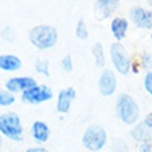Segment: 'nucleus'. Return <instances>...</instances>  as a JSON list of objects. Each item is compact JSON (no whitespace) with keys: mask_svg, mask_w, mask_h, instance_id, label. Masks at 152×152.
I'll list each match as a JSON object with an SVG mask.
<instances>
[{"mask_svg":"<svg viewBox=\"0 0 152 152\" xmlns=\"http://www.w3.org/2000/svg\"><path fill=\"white\" fill-rule=\"evenodd\" d=\"M25 152H48V151L46 148H43V147H31Z\"/></svg>","mask_w":152,"mask_h":152,"instance_id":"26","label":"nucleus"},{"mask_svg":"<svg viewBox=\"0 0 152 152\" xmlns=\"http://www.w3.org/2000/svg\"><path fill=\"white\" fill-rule=\"evenodd\" d=\"M138 151L140 152H152V144L151 142H142V144H140Z\"/></svg>","mask_w":152,"mask_h":152,"instance_id":"25","label":"nucleus"},{"mask_svg":"<svg viewBox=\"0 0 152 152\" xmlns=\"http://www.w3.org/2000/svg\"><path fill=\"white\" fill-rule=\"evenodd\" d=\"M112 152H127V145L122 140H116L112 145Z\"/></svg>","mask_w":152,"mask_h":152,"instance_id":"22","label":"nucleus"},{"mask_svg":"<svg viewBox=\"0 0 152 152\" xmlns=\"http://www.w3.org/2000/svg\"><path fill=\"white\" fill-rule=\"evenodd\" d=\"M133 24L138 28L152 29V12L142 7H133L130 10Z\"/></svg>","mask_w":152,"mask_h":152,"instance_id":"9","label":"nucleus"},{"mask_svg":"<svg viewBox=\"0 0 152 152\" xmlns=\"http://www.w3.org/2000/svg\"><path fill=\"white\" fill-rule=\"evenodd\" d=\"M116 116L123 123L134 124L140 118V108L130 94H119L116 98Z\"/></svg>","mask_w":152,"mask_h":152,"instance_id":"2","label":"nucleus"},{"mask_svg":"<svg viewBox=\"0 0 152 152\" xmlns=\"http://www.w3.org/2000/svg\"><path fill=\"white\" fill-rule=\"evenodd\" d=\"M91 53H93V57H94V62L98 68H102L105 64H107V60H105V50L102 47L101 43H94L91 47Z\"/></svg>","mask_w":152,"mask_h":152,"instance_id":"16","label":"nucleus"},{"mask_svg":"<svg viewBox=\"0 0 152 152\" xmlns=\"http://www.w3.org/2000/svg\"><path fill=\"white\" fill-rule=\"evenodd\" d=\"M48 60L46 58H37L36 62H35V69H36V72L40 73V75H44V76H48L50 72H48Z\"/></svg>","mask_w":152,"mask_h":152,"instance_id":"19","label":"nucleus"},{"mask_svg":"<svg viewBox=\"0 0 152 152\" xmlns=\"http://www.w3.org/2000/svg\"><path fill=\"white\" fill-rule=\"evenodd\" d=\"M118 4H119L118 1H109V0L96 1V4H94L96 17L98 18V20H105V18H108V17L116 10Z\"/></svg>","mask_w":152,"mask_h":152,"instance_id":"14","label":"nucleus"},{"mask_svg":"<svg viewBox=\"0 0 152 152\" xmlns=\"http://www.w3.org/2000/svg\"><path fill=\"white\" fill-rule=\"evenodd\" d=\"M151 37H152V36H151Z\"/></svg>","mask_w":152,"mask_h":152,"instance_id":"29","label":"nucleus"},{"mask_svg":"<svg viewBox=\"0 0 152 152\" xmlns=\"http://www.w3.org/2000/svg\"><path fill=\"white\" fill-rule=\"evenodd\" d=\"M53 98V91L47 84H36L21 94V100L31 105H39Z\"/></svg>","mask_w":152,"mask_h":152,"instance_id":"6","label":"nucleus"},{"mask_svg":"<svg viewBox=\"0 0 152 152\" xmlns=\"http://www.w3.org/2000/svg\"><path fill=\"white\" fill-rule=\"evenodd\" d=\"M129 29V21L123 17H115L111 21V32H112L113 37L120 43V40H123L126 37Z\"/></svg>","mask_w":152,"mask_h":152,"instance_id":"12","label":"nucleus"},{"mask_svg":"<svg viewBox=\"0 0 152 152\" xmlns=\"http://www.w3.org/2000/svg\"><path fill=\"white\" fill-rule=\"evenodd\" d=\"M28 36L37 50H48L58 43V31L51 25H36L29 31Z\"/></svg>","mask_w":152,"mask_h":152,"instance_id":"1","label":"nucleus"},{"mask_svg":"<svg viewBox=\"0 0 152 152\" xmlns=\"http://www.w3.org/2000/svg\"><path fill=\"white\" fill-rule=\"evenodd\" d=\"M1 37H3L6 42H14V40H15L14 29H12L11 26H6V28L1 31Z\"/></svg>","mask_w":152,"mask_h":152,"instance_id":"21","label":"nucleus"},{"mask_svg":"<svg viewBox=\"0 0 152 152\" xmlns=\"http://www.w3.org/2000/svg\"><path fill=\"white\" fill-rule=\"evenodd\" d=\"M75 33H76V37H77V39H80V40H86L88 37V29H87V25H86L84 20H79V21H77Z\"/></svg>","mask_w":152,"mask_h":152,"instance_id":"17","label":"nucleus"},{"mask_svg":"<svg viewBox=\"0 0 152 152\" xmlns=\"http://www.w3.org/2000/svg\"><path fill=\"white\" fill-rule=\"evenodd\" d=\"M0 134L11 141H22L24 127L21 118L15 112H6L0 115Z\"/></svg>","mask_w":152,"mask_h":152,"instance_id":"3","label":"nucleus"},{"mask_svg":"<svg viewBox=\"0 0 152 152\" xmlns=\"http://www.w3.org/2000/svg\"><path fill=\"white\" fill-rule=\"evenodd\" d=\"M76 98V90L73 87L64 88L58 93L57 97V111L60 113H68L72 105V101Z\"/></svg>","mask_w":152,"mask_h":152,"instance_id":"10","label":"nucleus"},{"mask_svg":"<svg viewBox=\"0 0 152 152\" xmlns=\"http://www.w3.org/2000/svg\"><path fill=\"white\" fill-rule=\"evenodd\" d=\"M22 66V61L20 57L14 54H1L0 56V69L4 72H15Z\"/></svg>","mask_w":152,"mask_h":152,"instance_id":"13","label":"nucleus"},{"mask_svg":"<svg viewBox=\"0 0 152 152\" xmlns=\"http://www.w3.org/2000/svg\"><path fill=\"white\" fill-rule=\"evenodd\" d=\"M130 134H132L133 140H136L140 144H142V142H151V140H152L151 130L144 123H140V124H137V126H134L132 129Z\"/></svg>","mask_w":152,"mask_h":152,"instance_id":"15","label":"nucleus"},{"mask_svg":"<svg viewBox=\"0 0 152 152\" xmlns=\"http://www.w3.org/2000/svg\"><path fill=\"white\" fill-rule=\"evenodd\" d=\"M144 124L147 126V127L149 129V130H152V113H149L147 118H145V120H144Z\"/></svg>","mask_w":152,"mask_h":152,"instance_id":"27","label":"nucleus"},{"mask_svg":"<svg viewBox=\"0 0 152 152\" xmlns=\"http://www.w3.org/2000/svg\"><path fill=\"white\" fill-rule=\"evenodd\" d=\"M111 61H112L113 66L120 75H127L129 71L132 69V60L129 57L126 48L123 47V44H120L119 42L111 44Z\"/></svg>","mask_w":152,"mask_h":152,"instance_id":"5","label":"nucleus"},{"mask_svg":"<svg viewBox=\"0 0 152 152\" xmlns=\"http://www.w3.org/2000/svg\"><path fill=\"white\" fill-rule=\"evenodd\" d=\"M107 141H108V134L105 132V129L98 126V124L88 126L84 130L83 137H82V144L90 152L101 151L105 147Z\"/></svg>","mask_w":152,"mask_h":152,"instance_id":"4","label":"nucleus"},{"mask_svg":"<svg viewBox=\"0 0 152 152\" xmlns=\"http://www.w3.org/2000/svg\"><path fill=\"white\" fill-rule=\"evenodd\" d=\"M61 68L62 71L65 72H72L73 71V62H72V57L69 56H65L62 60H61Z\"/></svg>","mask_w":152,"mask_h":152,"instance_id":"20","label":"nucleus"},{"mask_svg":"<svg viewBox=\"0 0 152 152\" xmlns=\"http://www.w3.org/2000/svg\"><path fill=\"white\" fill-rule=\"evenodd\" d=\"M36 80L35 77H31V76H14V77H10V79L6 82V90L10 93H22L29 90L36 86Z\"/></svg>","mask_w":152,"mask_h":152,"instance_id":"7","label":"nucleus"},{"mask_svg":"<svg viewBox=\"0 0 152 152\" xmlns=\"http://www.w3.org/2000/svg\"><path fill=\"white\" fill-rule=\"evenodd\" d=\"M141 65L145 69H152V54H142L141 56Z\"/></svg>","mask_w":152,"mask_h":152,"instance_id":"23","label":"nucleus"},{"mask_svg":"<svg viewBox=\"0 0 152 152\" xmlns=\"http://www.w3.org/2000/svg\"><path fill=\"white\" fill-rule=\"evenodd\" d=\"M1 144H3V137H1V134H0V147H1Z\"/></svg>","mask_w":152,"mask_h":152,"instance_id":"28","label":"nucleus"},{"mask_svg":"<svg viewBox=\"0 0 152 152\" xmlns=\"http://www.w3.org/2000/svg\"><path fill=\"white\" fill-rule=\"evenodd\" d=\"M116 87H118V80H116L115 73L109 69H104L101 72L100 77H98V91H100V94L104 97L112 96L116 91Z\"/></svg>","mask_w":152,"mask_h":152,"instance_id":"8","label":"nucleus"},{"mask_svg":"<svg viewBox=\"0 0 152 152\" xmlns=\"http://www.w3.org/2000/svg\"><path fill=\"white\" fill-rule=\"evenodd\" d=\"M31 134L37 144H44L50 138V127L43 120H35L31 127Z\"/></svg>","mask_w":152,"mask_h":152,"instance_id":"11","label":"nucleus"},{"mask_svg":"<svg viewBox=\"0 0 152 152\" xmlns=\"http://www.w3.org/2000/svg\"><path fill=\"white\" fill-rule=\"evenodd\" d=\"M15 102V96L7 90H0V107H10Z\"/></svg>","mask_w":152,"mask_h":152,"instance_id":"18","label":"nucleus"},{"mask_svg":"<svg viewBox=\"0 0 152 152\" xmlns=\"http://www.w3.org/2000/svg\"><path fill=\"white\" fill-rule=\"evenodd\" d=\"M144 87L148 91L149 96H152V71H149L144 77Z\"/></svg>","mask_w":152,"mask_h":152,"instance_id":"24","label":"nucleus"}]
</instances>
